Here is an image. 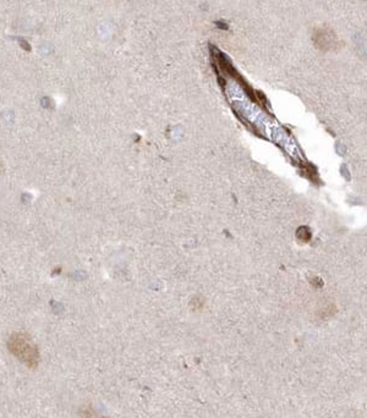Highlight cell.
Returning a JSON list of instances; mask_svg holds the SVG:
<instances>
[{
  "instance_id": "1",
  "label": "cell",
  "mask_w": 367,
  "mask_h": 418,
  "mask_svg": "<svg viewBox=\"0 0 367 418\" xmlns=\"http://www.w3.org/2000/svg\"><path fill=\"white\" fill-rule=\"evenodd\" d=\"M7 348L19 361L28 368H36L40 363V351L37 345L27 334L14 333L7 340Z\"/></svg>"
},
{
  "instance_id": "2",
  "label": "cell",
  "mask_w": 367,
  "mask_h": 418,
  "mask_svg": "<svg viewBox=\"0 0 367 418\" xmlns=\"http://www.w3.org/2000/svg\"><path fill=\"white\" fill-rule=\"evenodd\" d=\"M296 237L300 240L301 242H309L310 239H311V231H310L309 228H306V226H301V228L299 229L298 232H296Z\"/></svg>"
}]
</instances>
